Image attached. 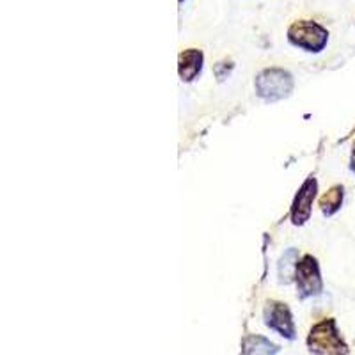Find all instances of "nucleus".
Segmentation results:
<instances>
[{
	"label": "nucleus",
	"instance_id": "obj_13",
	"mask_svg": "<svg viewBox=\"0 0 355 355\" xmlns=\"http://www.w3.org/2000/svg\"><path fill=\"white\" fill-rule=\"evenodd\" d=\"M178 2H180V4H183V2H185V0H178Z\"/></svg>",
	"mask_w": 355,
	"mask_h": 355
},
{
	"label": "nucleus",
	"instance_id": "obj_1",
	"mask_svg": "<svg viewBox=\"0 0 355 355\" xmlns=\"http://www.w3.org/2000/svg\"><path fill=\"white\" fill-rule=\"evenodd\" d=\"M307 348L316 355H348V345L339 334L334 318H325L313 325L307 334Z\"/></svg>",
	"mask_w": 355,
	"mask_h": 355
},
{
	"label": "nucleus",
	"instance_id": "obj_7",
	"mask_svg": "<svg viewBox=\"0 0 355 355\" xmlns=\"http://www.w3.org/2000/svg\"><path fill=\"white\" fill-rule=\"evenodd\" d=\"M205 55L199 49H187L178 57V73L183 82H192L201 75Z\"/></svg>",
	"mask_w": 355,
	"mask_h": 355
},
{
	"label": "nucleus",
	"instance_id": "obj_8",
	"mask_svg": "<svg viewBox=\"0 0 355 355\" xmlns=\"http://www.w3.org/2000/svg\"><path fill=\"white\" fill-rule=\"evenodd\" d=\"M281 348L265 336L250 334L242 341V355H277Z\"/></svg>",
	"mask_w": 355,
	"mask_h": 355
},
{
	"label": "nucleus",
	"instance_id": "obj_5",
	"mask_svg": "<svg viewBox=\"0 0 355 355\" xmlns=\"http://www.w3.org/2000/svg\"><path fill=\"white\" fill-rule=\"evenodd\" d=\"M263 318H265L266 327L277 332L279 336H283L290 341L297 338L293 316H291V311L286 304L277 302V300L268 302L265 307V313H263Z\"/></svg>",
	"mask_w": 355,
	"mask_h": 355
},
{
	"label": "nucleus",
	"instance_id": "obj_2",
	"mask_svg": "<svg viewBox=\"0 0 355 355\" xmlns=\"http://www.w3.org/2000/svg\"><path fill=\"white\" fill-rule=\"evenodd\" d=\"M288 41L300 50L320 53L329 43V31L318 21L297 20L288 27Z\"/></svg>",
	"mask_w": 355,
	"mask_h": 355
},
{
	"label": "nucleus",
	"instance_id": "obj_11",
	"mask_svg": "<svg viewBox=\"0 0 355 355\" xmlns=\"http://www.w3.org/2000/svg\"><path fill=\"white\" fill-rule=\"evenodd\" d=\"M233 69V62H227V61H222L215 64V75L218 77V80H224Z\"/></svg>",
	"mask_w": 355,
	"mask_h": 355
},
{
	"label": "nucleus",
	"instance_id": "obj_12",
	"mask_svg": "<svg viewBox=\"0 0 355 355\" xmlns=\"http://www.w3.org/2000/svg\"><path fill=\"white\" fill-rule=\"evenodd\" d=\"M352 169L355 171V142H354V151H352Z\"/></svg>",
	"mask_w": 355,
	"mask_h": 355
},
{
	"label": "nucleus",
	"instance_id": "obj_9",
	"mask_svg": "<svg viewBox=\"0 0 355 355\" xmlns=\"http://www.w3.org/2000/svg\"><path fill=\"white\" fill-rule=\"evenodd\" d=\"M345 198V189L341 185H334L332 189H329L327 194H323L322 199H320V208H322L323 215H334L336 211L341 208Z\"/></svg>",
	"mask_w": 355,
	"mask_h": 355
},
{
	"label": "nucleus",
	"instance_id": "obj_10",
	"mask_svg": "<svg viewBox=\"0 0 355 355\" xmlns=\"http://www.w3.org/2000/svg\"><path fill=\"white\" fill-rule=\"evenodd\" d=\"M297 265H299V250L297 249H288L283 254L281 261H279V277L281 283H290L291 277L297 272Z\"/></svg>",
	"mask_w": 355,
	"mask_h": 355
},
{
	"label": "nucleus",
	"instance_id": "obj_3",
	"mask_svg": "<svg viewBox=\"0 0 355 355\" xmlns=\"http://www.w3.org/2000/svg\"><path fill=\"white\" fill-rule=\"evenodd\" d=\"M256 93L266 101H277L290 96L293 91V77L283 68L263 69L256 77Z\"/></svg>",
	"mask_w": 355,
	"mask_h": 355
},
{
	"label": "nucleus",
	"instance_id": "obj_6",
	"mask_svg": "<svg viewBox=\"0 0 355 355\" xmlns=\"http://www.w3.org/2000/svg\"><path fill=\"white\" fill-rule=\"evenodd\" d=\"M316 189H318V183H316L315 178L311 176L302 183L300 190L295 196L293 206H291V222H293L295 226H302L304 222L309 218L311 206H313L316 196Z\"/></svg>",
	"mask_w": 355,
	"mask_h": 355
},
{
	"label": "nucleus",
	"instance_id": "obj_4",
	"mask_svg": "<svg viewBox=\"0 0 355 355\" xmlns=\"http://www.w3.org/2000/svg\"><path fill=\"white\" fill-rule=\"evenodd\" d=\"M295 281H297L300 299L322 293L323 283L322 275H320V266L313 256H304L300 259L297 265V272H295Z\"/></svg>",
	"mask_w": 355,
	"mask_h": 355
}]
</instances>
